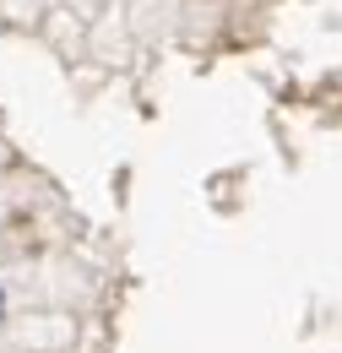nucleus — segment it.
<instances>
[{"instance_id": "f257e3e1", "label": "nucleus", "mask_w": 342, "mask_h": 353, "mask_svg": "<svg viewBox=\"0 0 342 353\" xmlns=\"http://www.w3.org/2000/svg\"><path fill=\"white\" fill-rule=\"evenodd\" d=\"M0 315H6V294H0Z\"/></svg>"}]
</instances>
